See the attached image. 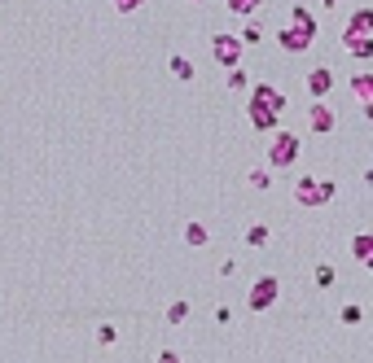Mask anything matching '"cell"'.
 Returning a JSON list of instances; mask_svg holds the SVG:
<instances>
[{"label": "cell", "instance_id": "ac0fdd59", "mask_svg": "<svg viewBox=\"0 0 373 363\" xmlns=\"http://www.w3.org/2000/svg\"><path fill=\"white\" fill-rule=\"evenodd\" d=\"M229 88H233V92H242V88H246V70H242V66H233V70H229Z\"/></svg>", "mask_w": 373, "mask_h": 363}, {"label": "cell", "instance_id": "2e32d148", "mask_svg": "<svg viewBox=\"0 0 373 363\" xmlns=\"http://www.w3.org/2000/svg\"><path fill=\"white\" fill-rule=\"evenodd\" d=\"M352 88H356V96L364 101V110H369V74H356V79H352Z\"/></svg>", "mask_w": 373, "mask_h": 363}, {"label": "cell", "instance_id": "4fadbf2b", "mask_svg": "<svg viewBox=\"0 0 373 363\" xmlns=\"http://www.w3.org/2000/svg\"><path fill=\"white\" fill-rule=\"evenodd\" d=\"M268 237H272L268 223H255L251 232H246V245H255V250H259V245H268Z\"/></svg>", "mask_w": 373, "mask_h": 363}, {"label": "cell", "instance_id": "d4e9b609", "mask_svg": "<svg viewBox=\"0 0 373 363\" xmlns=\"http://www.w3.org/2000/svg\"><path fill=\"white\" fill-rule=\"evenodd\" d=\"M320 5H325V9H334V5H338V0H320Z\"/></svg>", "mask_w": 373, "mask_h": 363}, {"label": "cell", "instance_id": "6da1fadb", "mask_svg": "<svg viewBox=\"0 0 373 363\" xmlns=\"http://www.w3.org/2000/svg\"><path fill=\"white\" fill-rule=\"evenodd\" d=\"M369 31H373V13L369 9H360L356 18H352V27H347V48H352L356 57H369V48H373V40H369Z\"/></svg>", "mask_w": 373, "mask_h": 363}, {"label": "cell", "instance_id": "7c38bea8", "mask_svg": "<svg viewBox=\"0 0 373 363\" xmlns=\"http://www.w3.org/2000/svg\"><path fill=\"white\" fill-rule=\"evenodd\" d=\"M352 250H356L360 263H369V258H373V254H369V250H373V237H369V232H360V237L352 241Z\"/></svg>", "mask_w": 373, "mask_h": 363}, {"label": "cell", "instance_id": "30bf717a", "mask_svg": "<svg viewBox=\"0 0 373 363\" xmlns=\"http://www.w3.org/2000/svg\"><path fill=\"white\" fill-rule=\"evenodd\" d=\"M290 27H298V31H303L308 40H316V18H312V13H308L303 5H298V9L290 13Z\"/></svg>", "mask_w": 373, "mask_h": 363}, {"label": "cell", "instance_id": "ba28073f", "mask_svg": "<svg viewBox=\"0 0 373 363\" xmlns=\"http://www.w3.org/2000/svg\"><path fill=\"white\" fill-rule=\"evenodd\" d=\"M308 123H312V132H320V136L334 132V114H330V106H312V110H308Z\"/></svg>", "mask_w": 373, "mask_h": 363}, {"label": "cell", "instance_id": "d6986e66", "mask_svg": "<svg viewBox=\"0 0 373 363\" xmlns=\"http://www.w3.org/2000/svg\"><path fill=\"white\" fill-rule=\"evenodd\" d=\"M185 315H189V302H176V306L167 311V320H171V324H185Z\"/></svg>", "mask_w": 373, "mask_h": 363}, {"label": "cell", "instance_id": "277c9868", "mask_svg": "<svg viewBox=\"0 0 373 363\" xmlns=\"http://www.w3.org/2000/svg\"><path fill=\"white\" fill-rule=\"evenodd\" d=\"M211 53H215V62H220L224 70H233L237 57H242V40H237V35H215V48H211Z\"/></svg>", "mask_w": 373, "mask_h": 363}, {"label": "cell", "instance_id": "8992f818", "mask_svg": "<svg viewBox=\"0 0 373 363\" xmlns=\"http://www.w3.org/2000/svg\"><path fill=\"white\" fill-rule=\"evenodd\" d=\"M277 44L286 48V53H303V48H308L312 40H308L303 31H298V27H281V31H277Z\"/></svg>", "mask_w": 373, "mask_h": 363}, {"label": "cell", "instance_id": "5bb4252c", "mask_svg": "<svg viewBox=\"0 0 373 363\" xmlns=\"http://www.w3.org/2000/svg\"><path fill=\"white\" fill-rule=\"evenodd\" d=\"M185 241H189V245H207V228H202V223H189V228H185Z\"/></svg>", "mask_w": 373, "mask_h": 363}, {"label": "cell", "instance_id": "52a82bcc", "mask_svg": "<svg viewBox=\"0 0 373 363\" xmlns=\"http://www.w3.org/2000/svg\"><path fill=\"white\" fill-rule=\"evenodd\" d=\"M255 101H259V106H268L272 114H281V110H286V96H281L277 88H268V84H259V88H255Z\"/></svg>", "mask_w": 373, "mask_h": 363}, {"label": "cell", "instance_id": "9c48e42d", "mask_svg": "<svg viewBox=\"0 0 373 363\" xmlns=\"http://www.w3.org/2000/svg\"><path fill=\"white\" fill-rule=\"evenodd\" d=\"M281 114H272L268 106H259V101H251V127H255V132H268V127L272 123H277Z\"/></svg>", "mask_w": 373, "mask_h": 363}, {"label": "cell", "instance_id": "7402d4cb", "mask_svg": "<svg viewBox=\"0 0 373 363\" xmlns=\"http://www.w3.org/2000/svg\"><path fill=\"white\" fill-rule=\"evenodd\" d=\"M360 315H364L360 306H342V320H347V324H360Z\"/></svg>", "mask_w": 373, "mask_h": 363}, {"label": "cell", "instance_id": "cb8c5ba5", "mask_svg": "<svg viewBox=\"0 0 373 363\" xmlns=\"http://www.w3.org/2000/svg\"><path fill=\"white\" fill-rule=\"evenodd\" d=\"M158 363H180V354H176V350H163V354H158Z\"/></svg>", "mask_w": 373, "mask_h": 363}, {"label": "cell", "instance_id": "5b68a950", "mask_svg": "<svg viewBox=\"0 0 373 363\" xmlns=\"http://www.w3.org/2000/svg\"><path fill=\"white\" fill-rule=\"evenodd\" d=\"M277 294H281V284L272 280V276H259V280H255V289H251V311L272 306V302H277Z\"/></svg>", "mask_w": 373, "mask_h": 363}, {"label": "cell", "instance_id": "e0dca14e", "mask_svg": "<svg viewBox=\"0 0 373 363\" xmlns=\"http://www.w3.org/2000/svg\"><path fill=\"white\" fill-rule=\"evenodd\" d=\"M229 9H233V13H255L259 0H229Z\"/></svg>", "mask_w": 373, "mask_h": 363}, {"label": "cell", "instance_id": "3957f363", "mask_svg": "<svg viewBox=\"0 0 373 363\" xmlns=\"http://www.w3.org/2000/svg\"><path fill=\"white\" fill-rule=\"evenodd\" d=\"M294 158H298V136L277 132V136H272V149H268V162L272 167H290Z\"/></svg>", "mask_w": 373, "mask_h": 363}, {"label": "cell", "instance_id": "8fae6325", "mask_svg": "<svg viewBox=\"0 0 373 363\" xmlns=\"http://www.w3.org/2000/svg\"><path fill=\"white\" fill-rule=\"evenodd\" d=\"M308 88H312L316 96H325V92L334 88V74H330L325 66H320V70H312V74H308Z\"/></svg>", "mask_w": 373, "mask_h": 363}, {"label": "cell", "instance_id": "44dd1931", "mask_svg": "<svg viewBox=\"0 0 373 363\" xmlns=\"http://www.w3.org/2000/svg\"><path fill=\"white\" fill-rule=\"evenodd\" d=\"M251 184H255V189H268L272 175H268V171H251Z\"/></svg>", "mask_w": 373, "mask_h": 363}, {"label": "cell", "instance_id": "ffe728a7", "mask_svg": "<svg viewBox=\"0 0 373 363\" xmlns=\"http://www.w3.org/2000/svg\"><path fill=\"white\" fill-rule=\"evenodd\" d=\"M141 5H145V0H114V9H119V13H136Z\"/></svg>", "mask_w": 373, "mask_h": 363}, {"label": "cell", "instance_id": "603a6c76", "mask_svg": "<svg viewBox=\"0 0 373 363\" xmlns=\"http://www.w3.org/2000/svg\"><path fill=\"white\" fill-rule=\"evenodd\" d=\"M316 284H320V289H325V284H334V272H330V267H316Z\"/></svg>", "mask_w": 373, "mask_h": 363}, {"label": "cell", "instance_id": "484cf974", "mask_svg": "<svg viewBox=\"0 0 373 363\" xmlns=\"http://www.w3.org/2000/svg\"><path fill=\"white\" fill-rule=\"evenodd\" d=\"M198 5H202V0H198Z\"/></svg>", "mask_w": 373, "mask_h": 363}, {"label": "cell", "instance_id": "7a4b0ae2", "mask_svg": "<svg viewBox=\"0 0 373 363\" xmlns=\"http://www.w3.org/2000/svg\"><path fill=\"white\" fill-rule=\"evenodd\" d=\"M294 197L303 201V206H325V201L334 197V184H330V179H298Z\"/></svg>", "mask_w": 373, "mask_h": 363}, {"label": "cell", "instance_id": "9a60e30c", "mask_svg": "<svg viewBox=\"0 0 373 363\" xmlns=\"http://www.w3.org/2000/svg\"><path fill=\"white\" fill-rule=\"evenodd\" d=\"M171 74H176V79H193V66L185 57H171Z\"/></svg>", "mask_w": 373, "mask_h": 363}]
</instances>
